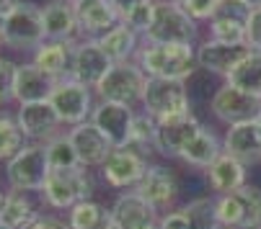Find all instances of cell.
<instances>
[{
    "instance_id": "39",
    "label": "cell",
    "mask_w": 261,
    "mask_h": 229,
    "mask_svg": "<svg viewBox=\"0 0 261 229\" xmlns=\"http://www.w3.org/2000/svg\"><path fill=\"white\" fill-rule=\"evenodd\" d=\"M251 6L243 3V0H220V6L215 11L212 18H225V21H236V23H248V16H251Z\"/></svg>"
},
{
    "instance_id": "23",
    "label": "cell",
    "mask_w": 261,
    "mask_h": 229,
    "mask_svg": "<svg viewBox=\"0 0 261 229\" xmlns=\"http://www.w3.org/2000/svg\"><path fill=\"white\" fill-rule=\"evenodd\" d=\"M222 152H228L230 157H236L246 168L258 165L261 162V139L256 132V121L230 126L225 132V139H222Z\"/></svg>"
},
{
    "instance_id": "51",
    "label": "cell",
    "mask_w": 261,
    "mask_h": 229,
    "mask_svg": "<svg viewBox=\"0 0 261 229\" xmlns=\"http://www.w3.org/2000/svg\"><path fill=\"white\" fill-rule=\"evenodd\" d=\"M0 229H11V226H6V224H3V221H0Z\"/></svg>"
},
{
    "instance_id": "48",
    "label": "cell",
    "mask_w": 261,
    "mask_h": 229,
    "mask_svg": "<svg viewBox=\"0 0 261 229\" xmlns=\"http://www.w3.org/2000/svg\"><path fill=\"white\" fill-rule=\"evenodd\" d=\"M243 3H248L251 8H261V0H243Z\"/></svg>"
},
{
    "instance_id": "25",
    "label": "cell",
    "mask_w": 261,
    "mask_h": 229,
    "mask_svg": "<svg viewBox=\"0 0 261 229\" xmlns=\"http://www.w3.org/2000/svg\"><path fill=\"white\" fill-rule=\"evenodd\" d=\"M96 42H98V47L106 52V57L114 64L132 62V57H137V52H140V34L132 31L127 23H117L111 31L98 36Z\"/></svg>"
},
{
    "instance_id": "8",
    "label": "cell",
    "mask_w": 261,
    "mask_h": 229,
    "mask_svg": "<svg viewBox=\"0 0 261 229\" xmlns=\"http://www.w3.org/2000/svg\"><path fill=\"white\" fill-rule=\"evenodd\" d=\"M44 21H42V8L34 3H21L13 6L6 13V31H3V44L13 49H39L44 44Z\"/></svg>"
},
{
    "instance_id": "41",
    "label": "cell",
    "mask_w": 261,
    "mask_h": 229,
    "mask_svg": "<svg viewBox=\"0 0 261 229\" xmlns=\"http://www.w3.org/2000/svg\"><path fill=\"white\" fill-rule=\"evenodd\" d=\"M246 44L256 52H261V8H253L246 23Z\"/></svg>"
},
{
    "instance_id": "31",
    "label": "cell",
    "mask_w": 261,
    "mask_h": 229,
    "mask_svg": "<svg viewBox=\"0 0 261 229\" xmlns=\"http://www.w3.org/2000/svg\"><path fill=\"white\" fill-rule=\"evenodd\" d=\"M23 147H26V137L18 129V121L8 113H0V162L13 160Z\"/></svg>"
},
{
    "instance_id": "34",
    "label": "cell",
    "mask_w": 261,
    "mask_h": 229,
    "mask_svg": "<svg viewBox=\"0 0 261 229\" xmlns=\"http://www.w3.org/2000/svg\"><path fill=\"white\" fill-rule=\"evenodd\" d=\"M47 160H49V170H70V168H81L78 155L70 144L67 134L55 137L52 142H47Z\"/></svg>"
},
{
    "instance_id": "49",
    "label": "cell",
    "mask_w": 261,
    "mask_h": 229,
    "mask_svg": "<svg viewBox=\"0 0 261 229\" xmlns=\"http://www.w3.org/2000/svg\"><path fill=\"white\" fill-rule=\"evenodd\" d=\"M256 132H258V139H261V119L256 121Z\"/></svg>"
},
{
    "instance_id": "37",
    "label": "cell",
    "mask_w": 261,
    "mask_h": 229,
    "mask_svg": "<svg viewBox=\"0 0 261 229\" xmlns=\"http://www.w3.org/2000/svg\"><path fill=\"white\" fill-rule=\"evenodd\" d=\"M153 18H155V0H142V3L135 6L127 16H122V23H127L132 31L145 36L153 26Z\"/></svg>"
},
{
    "instance_id": "11",
    "label": "cell",
    "mask_w": 261,
    "mask_h": 229,
    "mask_svg": "<svg viewBox=\"0 0 261 229\" xmlns=\"http://www.w3.org/2000/svg\"><path fill=\"white\" fill-rule=\"evenodd\" d=\"M147 157L142 152L132 149V147H122V149H114L111 155L106 157V162L101 165V173H103V180L106 185L117 188V190H135L137 183L142 180L145 170H147Z\"/></svg>"
},
{
    "instance_id": "43",
    "label": "cell",
    "mask_w": 261,
    "mask_h": 229,
    "mask_svg": "<svg viewBox=\"0 0 261 229\" xmlns=\"http://www.w3.org/2000/svg\"><path fill=\"white\" fill-rule=\"evenodd\" d=\"M26 229H70L67 221L57 219V216H39L34 224H29Z\"/></svg>"
},
{
    "instance_id": "12",
    "label": "cell",
    "mask_w": 261,
    "mask_h": 229,
    "mask_svg": "<svg viewBox=\"0 0 261 229\" xmlns=\"http://www.w3.org/2000/svg\"><path fill=\"white\" fill-rule=\"evenodd\" d=\"M91 121H93V126L111 142V147H114V149L129 147L132 121H135V108H132V106L101 101V103H96V108H93V113H91Z\"/></svg>"
},
{
    "instance_id": "20",
    "label": "cell",
    "mask_w": 261,
    "mask_h": 229,
    "mask_svg": "<svg viewBox=\"0 0 261 229\" xmlns=\"http://www.w3.org/2000/svg\"><path fill=\"white\" fill-rule=\"evenodd\" d=\"M42 21H44V39L47 42H75L78 31V18L72 0H52L42 8Z\"/></svg>"
},
{
    "instance_id": "2",
    "label": "cell",
    "mask_w": 261,
    "mask_h": 229,
    "mask_svg": "<svg viewBox=\"0 0 261 229\" xmlns=\"http://www.w3.org/2000/svg\"><path fill=\"white\" fill-rule=\"evenodd\" d=\"M44 204L57 211H70L81 201H91L93 196V178L86 168L70 170H49L44 188L39 190Z\"/></svg>"
},
{
    "instance_id": "15",
    "label": "cell",
    "mask_w": 261,
    "mask_h": 229,
    "mask_svg": "<svg viewBox=\"0 0 261 229\" xmlns=\"http://www.w3.org/2000/svg\"><path fill=\"white\" fill-rule=\"evenodd\" d=\"M251 47L248 44H217L212 39L202 42L197 47V67L207 75H220V78H228V75L248 57Z\"/></svg>"
},
{
    "instance_id": "36",
    "label": "cell",
    "mask_w": 261,
    "mask_h": 229,
    "mask_svg": "<svg viewBox=\"0 0 261 229\" xmlns=\"http://www.w3.org/2000/svg\"><path fill=\"white\" fill-rule=\"evenodd\" d=\"M210 39L217 44H246V26L225 18H212L210 21Z\"/></svg>"
},
{
    "instance_id": "32",
    "label": "cell",
    "mask_w": 261,
    "mask_h": 229,
    "mask_svg": "<svg viewBox=\"0 0 261 229\" xmlns=\"http://www.w3.org/2000/svg\"><path fill=\"white\" fill-rule=\"evenodd\" d=\"M155 126L158 121L150 116V113H135V121H132V137H129V147L142 152L147 157L150 155V149H155Z\"/></svg>"
},
{
    "instance_id": "42",
    "label": "cell",
    "mask_w": 261,
    "mask_h": 229,
    "mask_svg": "<svg viewBox=\"0 0 261 229\" xmlns=\"http://www.w3.org/2000/svg\"><path fill=\"white\" fill-rule=\"evenodd\" d=\"M158 229H194V226H192L189 216L184 214V209H173V211H168V214L161 216Z\"/></svg>"
},
{
    "instance_id": "46",
    "label": "cell",
    "mask_w": 261,
    "mask_h": 229,
    "mask_svg": "<svg viewBox=\"0 0 261 229\" xmlns=\"http://www.w3.org/2000/svg\"><path fill=\"white\" fill-rule=\"evenodd\" d=\"M3 31H6V13H0V42H3Z\"/></svg>"
},
{
    "instance_id": "28",
    "label": "cell",
    "mask_w": 261,
    "mask_h": 229,
    "mask_svg": "<svg viewBox=\"0 0 261 229\" xmlns=\"http://www.w3.org/2000/svg\"><path fill=\"white\" fill-rule=\"evenodd\" d=\"M225 83L253 98H261V52L251 49L248 57L225 78Z\"/></svg>"
},
{
    "instance_id": "50",
    "label": "cell",
    "mask_w": 261,
    "mask_h": 229,
    "mask_svg": "<svg viewBox=\"0 0 261 229\" xmlns=\"http://www.w3.org/2000/svg\"><path fill=\"white\" fill-rule=\"evenodd\" d=\"M3 201H6V196H3V193H0V209H3Z\"/></svg>"
},
{
    "instance_id": "10",
    "label": "cell",
    "mask_w": 261,
    "mask_h": 229,
    "mask_svg": "<svg viewBox=\"0 0 261 229\" xmlns=\"http://www.w3.org/2000/svg\"><path fill=\"white\" fill-rule=\"evenodd\" d=\"M135 193L147 201L158 214H168L173 211L176 201H178V193H181V185H178V178L176 173L168 168V165H161V162H150L142 175V180L137 183Z\"/></svg>"
},
{
    "instance_id": "16",
    "label": "cell",
    "mask_w": 261,
    "mask_h": 229,
    "mask_svg": "<svg viewBox=\"0 0 261 229\" xmlns=\"http://www.w3.org/2000/svg\"><path fill=\"white\" fill-rule=\"evenodd\" d=\"M72 8L78 18V31L86 39H98L117 23H122V16L109 0H72Z\"/></svg>"
},
{
    "instance_id": "24",
    "label": "cell",
    "mask_w": 261,
    "mask_h": 229,
    "mask_svg": "<svg viewBox=\"0 0 261 229\" xmlns=\"http://www.w3.org/2000/svg\"><path fill=\"white\" fill-rule=\"evenodd\" d=\"M246 178H248V168L243 162H238L236 157H230L228 152H222V155L207 168V183H210L215 196L236 193V190H241L248 183Z\"/></svg>"
},
{
    "instance_id": "14",
    "label": "cell",
    "mask_w": 261,
    "mask_h": 229,
    "mask_svg": "<svg viewBox=\"0 0 261 229\" xmlns=\"http://www.w3.org/2000/svg\"><path fill=\"white\" fill-rule=\"evenodd\" d=\"M204 126L194 113H184V116L163 119L155 126V149L163 157H181V152L189 147V142L202 132Z\"/></svg>"
},
{
    "instance_id": "6",
    "label": "cell",
    "mask_w": 261,
    "mask_h": 229,
    "mask_svg": "<svg viewBox=\"0 0 261 229\" xmlns=\"http://www.w3.org/2000/svg\"><path fill=\"white\" fill-rule=\"evenodd\" d=\"M8 185L13 190H42L49 178V160H47V144H26L6 168Z\"/></svg>"
},
{
    "instance_id": "52",
    "label": "cell",
    "mask_w": 261,
    "mask_h": 229,
    "mask_svg": "<svg viewBox=\"0 0 261 229\" xmlns=\"http://www.w3.org/2000/svg\"><path fill=\"white\" fill-rule=\"evenodd\" d=\"M0 44H3V42H0Z\"/></svg>"
},
{
    "instance_id": "47",
    "label": "cell",
    "mask_w": 261,
    "mask_h": 229,
    "mask_svg": "<svg viewBox=\"0 0 261 229\" xmlns=\"http://www.w3.org/2000/svg\"><path fill=\"white\" fill-rule=\"evenodd\" d=\"M103 229H122V226H119V224H117V221H114V219H109V224H106V226H103Z\"/></svg>"
},
{
    "instance_id": "26",
    "label": "cell",
    "mask_w": 261,
    "mask_h": 229,
    "mask_svg": "<svg viewBox=\"0 0 261 229\" xmlns=\"http://www.w3.org/2000/svg\"><path fill=\"white\" fill-rule=\"evenodd\" d=\"M222 155V139L212 132V129H202L192 142L181 152V157L189 168H197V170H207L217 157Z\"/></svg>"
},
{
    "instance_id": "5",
    "label": "cell",
    "mask_w": 261,
    "mask_h": 229,
    "mask_svg": "<svg viewBox=\"0 0 261 229\" xmlns=\"http://www.w3.org/2000/svg\"><path fill=\"white\" fill-rule=\"evenodd\" d=\"M145 83H147V75L140 70L137 62H119L98 83L96 95L101 101H111V103H122V106L135 108L137 103H142Z\"/></svg>"
},
{
    "instance_id": "30",
    "label": "cell",
    "mask_w": 261,
    "mask_h": 229,
    "mask_svg": "<svg viewBox=\"0 0 261 229\" xmlns=\"http://www.w3.org/2000/svg\"><path fill=\"white\" fill-rule=\"evenodd\" d=\"M215 214L220 229H241L243 224V199L241 193H222L215 196Z\"/></svg>"
},
{
    "instance_id": "29",
    "label": "cell",
    "mask_w": 261,
    "mask_h": 229,
    "mask_svg": "<svg viewBox=\"0 0 261 229\" xmlns=\"http://www.w3.org/2000/svg\"><path fill=\"white\" fill-rule=\"evenodd\" d=\"M111 219V209H106L98 201H81L67 211V226L70 229H103Z\"/></svg>"
},
{
    "instance_id": "13",
    "label": "cell",
    "mask_w": 261,
    "mask_h": 229,
    "mask_svg": "<svg viewBox=\"0 0 261 229\" xmlns=\"http://www.w3.org/2000/svg\"><path fill=\"white\" fill-rule=\"evenodd\" d=\"M16 121H18V129L23 132V137L31 139L34 144L52 142L55 137H60V126H62L57 111L52 108L49 101H36V103L18 106Z\"/></svg>"
},
{
    "instance_id": "44",
    "label": "cell",
    "mask_w": 261,
    "mask_h": 229,
    "mask_svg": "<svg viewBox=\"0 0 261 229\" xmlns=\"http://www.w3.org/2000/svg\"><path fill=\"white\" fill-rule=\"evenodd\" d=\"M109 3L117 8V13H119V16H127L135 6H140V3H142V0H109Z\"/></svg>"
},
{
    "instance_id": "27",
    "label": "cell",
    "mask_w": 261,
    "mask_h": 229,
    "mask_svg": "<svg viewBox=\"0 0 261 229\" xmlns=\"http://www.w3.org/2000/svg\"><path fill=\"white\" fill-rule=\"evenodd\" d=\"M39 216L42 214L36 211V204L29 199V193H23V190H11L3 201V209H0V221L11 229H26Z\"/></svg>"
},
{
    "instance_id": "45",
    "label": "cell",
    "mask_w": 261,
    "mask_h": 229,
    "mask_svg": "<svg viewBox=\"0 0 261 229\" xmlns=\"http://www.w3.org/2000/svg\"><path fill=\"white\" fill-rule=\"evenodd\" d=\"M21 0H0V13H8L13 6H18Z\"/></svg>"
},
{
    "instance_id": "4",
    "label": "cell",
    "mask_w": 261,
    "mask_h": 229,
    "mask_svg": "<svg viewBox=\"0 0 261 229\" xmlns=\"http://www.w3.org/2000/svg\"><path fill=\"white\" fill-rule=\"evenodd\" d=\"M142 39L150 44H189V47H194L199 39V26L184 11H178L171 0H155L153 26Z\"/></svg>"
},
{
    "instance_id": "22",
    "label": "cell",
    "mask_w": 261,
    "mask_h": 229,
    "mask_svg": "<svg viewBox=\"0 0 261 229\" xmlns=\"http://www.w3.org/2000/svg\"><path fill=\"white\" fill-rule=\"evenodd\" d=\"M55 88V80L49 75H44L34 62L18 64L16 67V78H13V101L18 106L23 103H36V101H47Z\"/></svg>"
},
{
    "instance_id": "38",
    "label": "cell",
    "mask_w": 261,
    "mask_h": 229,
    "mask_svg": "<svg viewBox=\"0 0 261 229\" xmlns=\"http://www.w3.org/2000/svg\"><path fill=\"white\" fill-rule=\"evenodd\" d=\"M171 3L178 8V11H184L186 16H189L192 21H212V16H215V11H217V6H220V0H171Z\"/></svg>"
},
{
    "instance_id": "40",
    "label": "cell",
    "mask_w": 261,
    "mask_h": 229,
    "mask_svg": "<svg viewBox=\"0 0 261 229\" xmlns=\"http://www.w3.org/2000/svg\"><path fill=\"white\" fill-rule=\"evenodd\" d=\"M16 67L11 59L0 57V106H6L13 101V78H16Z\"/></svg>"
},
{
    "instance_id": "35",
    "label": "cell",
    "mask_w": 261,
    "mask_h": 229,
    "mask_svg": "<svg viewBox=\"0 0 261 229\" xmlns=\"http://www.w3.org/2000/svg\"><path fill=\"white\" fill-rule=\"evenodd\" d=\"M243 199V224L241 229H261V188L253 183H246L241 190Z\"/></svg>"
},
{
    "instance_id": "3",
    "label": "cell",
    "mask_w": 261,
    "mask_h": 229,
    "mask_svg": "<svg viewBox=\"0 0 261 229\" xmlns=\"http://www.w3.org/2000/svg\"><path fill=\"white\" fill-rule=\"evenodd\" d=\"M142 111L150 113L155 121L173 119L192 113V95L189 85L181 80H163V78H147L145 95H142Z\"/></svg>"
},
{
    "instance_id": "21",
    "label": "cell",
    "mask_w": 261,
    "mask_h": 229,
    "mask_svg": "<svg viewBox=\"0 0 261 229\" xmlns=\"http://www.w3.org/2000/svg\"><path fill=\"white\" fill-rule=\"evenodd\" d=\"M75 42H44L34 52V64L57 83L72 78V59H75Z\"/></svg>"
},
{
    "instance_id": "1",
    "label": "cell",
    "mask_w": 261,
    "mask_h": 229,
    "mask_svg": "<svg viewBox=\"0 0 261 229\" xmlns=\"http://www.w3.org/2000/svg\"><path fill=\"white\" fill-rule=\"evenodd\" d=\"M140 70L147 78L163 80H192L197 67V47L189 44H150L145 42L135 57Z\"/></svg>"
},
{
    "instance_id": "33",
    "label": "cell",
    "mask_w": 261,
    "mask_h": 229,
    "mask_svg": "<svg viewBox=\"0 0 261 229\" xmlns=\"http://www.w3.org/2000/svg\"><path fill=\"white\" fill-rule=\"evenodd\" d=\"M184 214L189 216L194 229H220L217 224V214H215V193L210 196H199L194 201H189L186 206H181Z\"/></svg>"
},
{
    "instance_id": "17",
    "label": "cell",
    "mask_w": 261,
    "mask_h": 229,
    "mask_svg": "<svg viewBox=\"0 0 261 229\" xmlns=\"http://www.w3.org/2000/svg\"><path fill=\"white\" fill-rule=\"evenodd\" d=\"M70 137V144L78 155V162L81 168H101L106 162V157L114 152L111 142L93 126V121H86V124H78L67 132Z\"/></svg>"
},
{
    "instance_id": "19",
    "label": "cell",
    "mask_w": 261,
    "mask_h": 229,
    "mask_svg": "<svg viewBox=\"0 0 261 229\" xmlns=\"http://www.w3.org/2000/svg\"><path fill=\"white\" fill-rule=\"evenodd\" d=\"M111 219H114L122 229H158V211L142 201L135 190L119 193L114 206H111Z\"/></svg>"
},
{
    "instance_id": "18",
    "label": "cell",
    "mask_w": 261,
    "mask_h": 229,
    "mask_svg": "<svg viewBox=\"0 0 261 229\" xmlns=\"http://www.w3.org/2000/svg\"><path fill=\"white\" fill-rule=\"evenodd\" d=\"M114 67L106 57V52L98 47L96 39H86L75 47V59H72V80H78L88 88H98V83L106 78V72Z\"/></svg>"
},
{
    "instance_id": "7",
    "label": "cell",
    "mask_w": 261,
    "mask_h": 229,
    "mask_svg": "<svg viewBox=\"0 0 261 229\" xmlns=\"http://www.w3.org/2000/svg\"><path fill=\"white\" fill-rule=\"evenodd\" d=\"M47 101L57 111L60 121L67 124L70 129L78 126V124L91 121V113L96 108V103H93V88H88V85H83L78 80H72V78L57 80Z\"/></svg>"
},
{
    "instance_id": "9",
    "label": "cell",
    "mask_w": 261,
    "mask_h": 229,
    "mask_svg": "<svg viewBox=\"0 0 261 229\" xmlns=\"http://www.w3.org/2000/svg\"><path fill=\"white\" fill-rule=\"evenodd\" d=\"M210 111L228 126L251 124L261 119V98H253L228 83H222L210 98Z\"/></svg>"
}]
</instances>
